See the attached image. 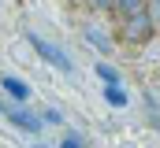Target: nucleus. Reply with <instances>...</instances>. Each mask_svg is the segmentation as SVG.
<instances>
[{
    "label": "nucleus",
    "instance_id": "f257e3e1",
    "mask_svg": "<svg viewBox=\"0 0 160 148\" xmlns=\"http://www.w3.org/2000/svg\"><path fill=\"white\" fill-rule=\"evenodd\" d=\"M26 44L38 52V59H45L52 71H60V74H75V59L67 56V48H60L56 41H48V37H41L38 30H26Z\"/></svg>",
    "mask_w": 160,
    "mask_h": 148
},
{
    "label": "nucleus",
    "instance_id": "9b49d317",
    "mask_svg": "<svg viewBox=\"0 0 160 148\" xmlns=\"http://www.w3.org/2000/svg\"><path fill=\"white\" fill-rule=\"evenodd\" d=\"M89 7H97V11H104V7H112V0H86Z\"/></svg>",
    "mask_w": 160,
    "mask_h": 148
},
{
    "label": "nucleus",
    "instance_id": "423d86ee",
    "mask_svg": "<svg viewBox=\"0 0 160 148\" xmlns=\"http://www.w3.org/2000/svg\"><path fill=\"white\" fill-rule=\"evenodd\" d=\"M86 44H93V48H97V52H104V56L112 52V41L104 37V30H97V26H86Z\"/></svg>",
    "mask_w": 160,
    "mask_h": 148
},
{
    "label": "nucleus",
    "instance_id": "7ed1b4c3",
    "mask_svg": "<svg viewBox=\"0 0 160 148\" xmlns=\"http://www.w3.org/2000/svg\"><path fill=\"white\" fill-rule=\"evenodd\" d=\"M8 115V122L15 126V130H22V133H41V126H45V118H41L38 111H30L26 104H11V108H4Z\"/></svg>",
    "mask_w": 160,
    "mask_h": 148
},
{
    "label": "nucleus",
    "instance_id": "f8f14e48",
    "mask_svg": "<svg viewBox=\"0 0 160 148\" xmlns=\"http://www.w3.org/2000/svg\"><path fill=\"white\" fill-rule=\"evenodd\" d=\"M0 115H4V104H0Z\"/></svg>",
    "mask_w": 160,
    "mask_h": 148
},
{
    "label": "nucleus",
    "instance_id": "20e7f679",
    "mask_svg": "<svg viewBox=\"0 0 160 148\" xmlns=\"http://www.w3.org/2000/svg\"><path fill=\"white\" fill-rule=\"evenodd\" d=\"M0 89H4L15 104H30V85H26L19 74H0Z\"/></svg>",
    "mask_w": 160,
    "mask_h": 148
},
{
    "label": "nucleus",
    "instance_id": "0eeeda50",
    "mask_svg": "<svg viewBox=\"0 0 160 148\" xmlns=\"http://www.w3.org/2000/svg\"><path fill=\"white\" fill-rule=\"evenodd\" d=\"M93 71H97V78H101V85H123V78H119V71H116L112 63H97Z\"/></svg>",
    "mask_w": 160,
    "mask_h": 148
},
{
    "label": "nucleus",
    "instance_id": "6e6552de",
    "mask_svg": "<svg viewBox=\"0 0 160 148\" xmlns=\"http://www.w3.org/2000/svg\"><path fill=\"white\" fill-rule=\"evenodd\" d=\"M142 7H145V0H112V11H119V19L134 15V11H142Z\"/></svg>",
    "mask_w": 160,
    "mask_h": 148
},
{
    "label": "nucleus",
    "instance_id": "1a4fd4ad",
    "mask_svg": "<svg viewBox=\"0 0 160 148\" xmlns=\"http://www.w3.org/2000/svg\"><path fill=\"white\" fill-rule=\"evenodd\" d=\"M60 148H86V145H82V137H75V133H63Z\"/></svg>",
    "mask_w": 160,
    "mask_h": 148
},
{
    "label": "nucleus",
    "instance_id": "39448f33",
    "mask_svg": "<svg viewBox=\"0 0 160 148\" xmlns=\"http://www.w3.org/2000/svg\"><path fill=\"white\" fill-rule=\"evenodd\" d=\"M101 96H104L112 108H127V104H130V93H127L123 85H104V89H101Z\"/></svg>",
    "mask_w": 160,
    "mask_h": 148
},
{
    "label": "nucleus",
    "instance_id": "9d476101",
    "mask_svg": "<svg viewBox=\"0 0 160 148\" xmlns=\"http://www.w3.org/2000/svg\"><path fill=\"white\" fill-rule=\"evenodd\" d=\"M41 118H45V126H48V122H60V111L48 108V111H41Z\"/></svg>",
    "mask_w": 160,
    "mask_h": 148
},
{
    "label": "nucleus",
    "instance_id": "f03ea898",
    "mask_svg": "<svg viewBox=\"0 0 160 148\" xmlns=\"http://www.w3.org/2000/svg\"><path fill=\"white\" fill-rule=\"evenodd\" d=\"M119 30H123V41H127V44L142 48V44H149L153 34H157V19H153V11H149V7H142V11H134V15H127V19H123Z\"/></svg>",
    "mask_w": 160,
    "mask_h": 148
}]
</instances>
